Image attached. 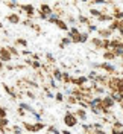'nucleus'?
I'll use <instances>...</instances> for the list:
<instances>
[{
  "label": "nucleus",
  "instance_id": "14",
  "mask_svg": "<svg viewBox=\"0 0 123 134\" xmlns=\"http://www.w3.org/2000/svg\"><path fill=\"white\" fill-rule=\"evenodd\" d=\"M18 108L25 110L26 113H31V114H32V113H35V108H33L31 104H26V102H20V104H18Z\"/></svg>",
  "mask_w": 123,
  "mask_h": 134
},
{
  "label": "nucleus",
  "instance_id": "25",
  "mask_svg": "<svg viewBox=\"0 0 123 134\" xmlns=\"http://www.w3.org/2000/svg\"><path fill=\"white\" fill-rule=\"evenodd\" d=\"M62 82L66 84V85L72 84V75H70L68 72H64V73H62Z\"/></svg>",
  "mask_w": 123,
  "mask_h": 134
},
{
  "label": "nucleus",
  "instance_id": "30",
  "mask_svg": "<svg viewBox=\"0 0 123 134\" xmlns=\"http://www.w3.org/2000/svg\"><path fill=\"white\" fill-rule=\"evenodd\" d=\"M67 23H68V25H73V26H76V25H78V18H74L73 15L67 14Z\"/></svg>",
  "mask_w": 123,
  "mask_h": 134
},
{
  "label": "nucleus",
  "instance_id": "26",
  "mask_svg": "<svg viewBox=\"0 0 123 134\" xmlns=\"http://www.w3.org/2000/svg\"><path fill=\"white\" fill-rule=\"evenodd\" d=\"M99 73L96 72V70H91L90 73L87 75V78H88V81H91V82H96V79H97Z\"/></svg>",
  "mask_w": 123,
  "mask_h": 134
},
{
  "label": "nucleus",
  "instance_id": "18",
  "mask_svg": "<svg viewBox=\"0 0 123 134\" xmlns=\"http://www.w3.org/2000/svg\"><path fill=\"white\" fill-rule=\"evenodd\" d=\"M97 21H100V23H103V21H109V23H113V21H114V17L111 15V14H102V15L97 18Z\"/></svg>",
  "mask_w": 123,
  "mask_h": 134
},
{
  "label": "nucleus",
  "instance_id": "4",
  "mask_svg": "<svg viewBox=\"0 0 123 134\" xmlns=\"http://www.w3.org/2000/svg\"><path fill=\"white\" fill-rule=\"evenodd\" d=\"M115 105V100L111 98V94H107V96H103L102 98V108H109L113 110Z\"/></svg>",
  "mask_w": 123,
  "mask_h": 134
},
{
  "label": "nucleus",
  "instance_id": "28",
  "mask_svg": "<svg viewBox=\"0 0 123 134\" xmlns=\"http://www.w3.org/2000/svg\"><path fill=\"white\" fill-rule=\"evenodd\" d=\"M46 134H61V131L58 130L56 126L49 125V126H47V130H46Z\"/></svg>",
  "mask_w": 123,
  "mask_h": 134
},
{
  "label": "nucleus",
  "instance_id": "35",
  "mask_svg": "<svg viewBox=\"0 0 123 134\" xmlns=\"http://www.w3.org/2000/svg\"><path fill=\"white\" fill-rule=\"evenodd\" d=\"M90 40V34L88 32H82L81 34V43H87Z\"/></svg>",
  "mask_w": 123,
  "mask_h": 134
},
{
  "label": "nucleus",
  "instance_id": "6",
  "mask_svg": "<svg viewBox=\"0 0 123 134\" xmlns=\"http://www.w3.org/2000/svg\"><path fill=\"white\" fill-rule=\"evenodd\" d=\"M102 110V98L100 96H94L90 100V110Z\"/></svg>",
  "mask_w": 123,
  "mask_h": 134
},
{
  "label": "nucleus",
  "instance_id": "42",
  "mask_svg": "<svg viewBox=\"0 0 123 134\" xmlns=\"http://www.w3.org/2000/svg\"><path fill=\"white\" fill-rule=\"evenodd\" d=\"M25 94L29 98V99H37V96H35V93L33 92H31V90H26L25 92Z\"/></svg>",
  "mask_w": 123,
  "mask_h": 134
},
{
  "label": "nucleus",
  "instance_id": "51",
  "mask_svg": "<svg viewBox=\"0 0 123 134\" xmlns=\"http://www.w3.org/2000/svg\"><path fill=\"white\" fill-rule=\"evenodd\" d=\"M5 67H6V70H15L14 64H5Z\"/></svg>",
  "mask_w": 123,
  "mask_h": 134
},
{
  "label": "nucleus",
  "instance_id": "9",
  "mask_svg": "<svg viewBox=\"0 0 123 134\" xmlns=\"http://www.w3.org/2000/svg\"><path fill=\"white\" fill-rule=\"evenodd\" d=\"M6 20H8L9 23H12V25H18V23L21 21V20H20V14H18V12H11V14H8Z\"/></svg>",
  "mask_w": 123,
  "mask_h": 134
},
{
  "label": "nucleus",
  "instance_id": "7",
  "mask_svg": "<svg viewBox=\"0 0 123 134\" xmlns=\"http://www.w3.org/2000/svg\"><path fill=\"white\" fill-rule=\"evenodd\" d=\"M53 14H55L58 18H62V17L67 15V11L62 8V5H61V3H56V5H55V8H53Z\"/></svg>",
  "mask_w": 123,
  "mask_h": 134
},
{
  "label": "nucleus",
  "instance_id": "16",
  "mask_svg": "<svg viewBox=\"0 0 123 134\" xmlns=\"http://www.w3.org/2000/svg\"><path fill=\"white\" fill-rule=\"evenodd\" d=\"M109 94L115 100V104H122L123 102V93L122 92H113V93H109Z\"/></svg>",
  "mask_w": 123,
  "mask_h": 134
},
{
  "label": "nucleus",
  "instance_id": "32",
  "mask_svg": "<svg viewBox=\"0 0 123 134\" xmlns=\"http://www.w3.org/2000/svg\"><path fill=\"white\" fill-rule=\"evenodd\" d=\"M5 6H8L11 9H18L20 8V5L17 3V2H5Z\"/></svg>",
  "mask_w": 123,
  "mask_h": 134
},
{
  "label": "nucleus",
  "instance_id": "31",
  "mask_svg": "<svg viewBox=\"0 0 123 134\" xmlns=\"http://www.w3.org/2000/svg\"><path fill=\"white\" fill-rule=\"evenodd\" d=\"M46 59H47V64H50V66H55V57L52 55V53H46Z\"/></svg>",
  "mask_w": 123,
  "mask_h": 134
},
{
  "label": "nucleus",
  "instance_id": "53",
  "mask_svg": "<svg viewBox=\"0 0 123 134\" xmlns=\"http://www.w3.org/2000/svg\"><path fill=\"white\" fill-rule=\"evenodd\" d=\"M94 134H107L105 130H94Z\"/></svg>",
  "mask_w": 123,
  "mask_h": 134
},
{
  "label": "nucleus",
  "instance_id": "58",
  "mask_svg": "<svg viewBox=\"0 0 123 134\" xmlns=\"http://www.w3.org/2000/svg\"><path fill=\"white\" fill-rule=\"evenodd\" d=\"M26 134H32V133H26Z\"/></svg>",
  "mask_w": 123,
  "mask_h": 134
},
{
  "label": "nucleus",
  "instance_id": "57",
  "mask_svg": "<svg viewBox=\"0 0 123 134\" xmlns=\"http://www.w3.org/2000/svg\"><path fill=\"white\" fill-rule=\"evenodd\" d=\"M120 107H122V110H123V102H122V104H120Z\"/></svg>",
  "mask_w": 123,
  "mask_h": 134
},
{
  "label": "nucleus",
  "instance_id": "43",
  "mask_svg": "<svg viewBox=\"0 0 123 134\" xmlns=\"http://www.w3.org/2000/svg\"><path fill=\"white\" fill-rule=\"evenodd\" d=\"M31 116L35 119V122H41V114H40V113H37V111H35V113H32Z\"/></svg>",
  "mask_w": 123,
  "mask_h": 134
},
{
  "label": "nucleus",
  "instance_id": "10",
  "mask_svg": "<svg viewBox=\"0 0 123 134\" xmlns=\"http://www.w3.org/2000/svg\"><path fill=\"white\" fill-rule=\"evenodd\" d=\"M74 114H76V117H78L79 120H82V122H87V119H88V114H87V111L84 108L74 110Z\"/></svg>",
  "mask_w": 123,
  "mask_h": 134
},
{
  "label": "nucleus",
  "instance_id": "19",
  "mask_svg": "<svg viewBox=\"0 0 123 134\" xmlns=\"http://www.w3.org/2000/svg\"><path fill=\"white\" fill-rule=\"evenodd\" d=\"M23 128H25L27 133H32L35 134V125H33V122H23Z\"/></svg>",
  "mask_w": 123,
  "mask_h": 134
},
{
  "label": "nucleus",
  "instance_id": "23",
  "mask_svg": "<svg viewBox=\"0 0 123 134\" xmlns=\"http://www.w3.org/2000/svg\"><path fill=\"white\" fill-rule=\"evenodd\" d=\"M43 93H44L47 98H50V99H55V94L52 93V90H50L47 85H43Z\"/></svg>",
  "mask_w": 123,
  "mask_h": 134
},
{
  "label": "nucleus",
  "instance_id": "5",
  "mask_svg": "<svg viewBox=\"0 0 123 134\" xmlns=\"http://www.w3.org/2000/svg\"><path fill=\"white\" fill-rule=\"evenodd\" d=\"M12 58H14V57L11 55V52H9L6 47H0V59H2L3 63H6V64H8Z\"/></svg>",
  "mask_w": 123,
  "mask_h": 134
},
{
  "label": "nucleus",
  "instance_id": "50",
  "mask_svg": "<svg viewBox=\"0 0 123 134\" xmlns=\"http://www.w3.org/2000/svg\"><path fill=\"white\" fill-rule=\"evenodd\" d=\"M31 58H32L33 61H40V59H41V57L38 55V53H32V57H31Z\"/></svg>",
  "mask_w": 123,
  "mask_h": 134
},
{
  "label": "nucleus",
  "instance_id": "13",
  "mask_svg": "<svg viewBox=\"0 0 123 134\" xmlns=\"http://www.w3.org/2000/svg\"><path fill=\"white\" fill-rule=\"evenodd\" d=\"M55 25H56L61 31H66V32L70 31V27H68V25H67V21L66 20H62V18H58L56 21H55Z\"/></svg>",
  "mask_w": 123,
  "mask_h": 134
},
{
  "label": "nucleus",
  "instance_id": "40",
  "mask_svg": "<svg viewBox=\"0 0 123 134\" xmlns=\"http://www.w3.org/2000/svg\"><path fill=\"white\" fill-rule=\"evenodd\" d=\"M97 31H99V27L96 25H90L88 27H87V32H88V34H90V32H97Z\"/></svg>",
  "mask_w": 123,
  "mask_h": 134
},
{
  "label": "nucleus",
  "instance_id": "38",
  "mask_svg": "<svg viewBox=\"0 0 123 134\" xmlns=\"http://www.w3.org/2000/svg\"><path fill=\"white\" fill-rule=\"evenodd\" d=\"M8 124H9L8 117H3V119H0V126H2V128H8Z\"/></svg>",
  "mask_w": 123,
  "mask_h": 134
},
{
  "label": "nucleus",
  "instance_id": "34",
  "mask_svg": "<svg viewBox=\"0 0 123 134\" xmlns=\"http://www.w3.org/2000/svg\"><path fill=\"white\" fill-rule=\"evenodd\" d=\"M55 100H56V102H64V100H66V96H64V93L58 92L56 94H55Z\"/></svg>",
  "mask_w": 123,
  "mask_h": 134
},
{
  "label": "nucleus",
  "instance_id": "48",
  "mask_svg": "<svg viewBox=\"0 0 123 134\" xmlns=\"http://www.w3.org/2000/svg\"><path fill=\"white\" fill-rule=\"evenodd\" d=\"M37 12H38V17H40L41 20H43V21H44V20H47V18H49V17L46 15V14H44V12H41V11H37Z\"/></svg>",
  "mask_w": 123,
  "mask_h": 134
},
{
  "label": "nucleus",
  "instance_id": "45",
  "mask_svg": "<svg viewBox=\"0 0 123 134\" xmlns=\"http://www.w3.org/2000/svg\"><path fill=\"white\" fill-rule=\"evenodd\" d=\"M32 29H33L37 34H41V26H40V25H35V23H33V25H32Z\"/></svg>",
  "mask_w": 123,
  "mask_h": 134
},
{
  "label": "nucleus",
  "instance_id": "1",
  "mask_svg": "<svg viewBox=\"0 0 123 134\" xmlns=\"http://www.w3.org/2000/svg\"><path fill=\"white\" fill-rule=\"evenodd\" d=\"M78 117H76V114L74 113H72V111H67L66 116H64V124H66V126H68V128H73V126L78 125Z\"/></svg>",
  "mask_w": 123,
  "mask_h": 134
},
{
  "label": "nucleus",
  "instance_id": "3",
  "mask_svg": "<svg viewBox=\"0 0 123 134\" xmlns=\"http://www.w3.org/2000/svg\"><path fill=\"white\" fill-rule=\"evenodd\" d=\"M18 11H21V12H25L26 15H27V18H31L32 20L33 17H35V8H33L32 5H27V3H25V5H20V8H18Z\"/></svg>",
  "mask_w": 123,
  "mask_h": 134
},
{
  "label": "nucleus",
  "instance_id": "55",
  "mask_svg": "<svg viewBox=\"0 0 123 134\" xmlns=\"http://www.w3.org/2000/svg\"><path fill=\"white\" fill-rule=\"evenodd\" d=\"M61 134H72V133H70V131H67V130H62V131H61Z\"/></svg>",
  "mask_w": 123,
  "mask_h": 134
},
{
  "label": "nucleus",
  "instance_id": "37",
  "mask_svg": "<svg viewBox=\"0 0 123 134\" xmlns=\"http://www.w3.org/2000/svg\"><path fill=\"white\" fill-rule=\"evenodd\" d=\"M12 134H23V128L18 125H14L12 126Z\"/></svg>",
  "mask_w": 123,
  "mask_h": 134
},
{
  "label": "nucleus",
  "instance_id": "20",
  "mask_svg": "<svg viewBox=\"0 0 123 134\" xmlns=\"http://www.w3.org/2000/svg\"><path fill=\"white\" fill-rule=\"evenodd\" d=\"M115 58H117V57H115V53L113 50H105V52H103V59H107L108 63L113 61V59H115Z\"/></svg>",
  "mask_w": 123,
  "mask_h": 134
},
{
  "label": "nucleus",
  "instance_id": "22",
  "mask_svg": "<svg viewBox=\"0 0 123 134\" xmlns=\"http://www.w3.org/2000/svg\"><path fill=\"white\" fill-rule=\"evenodd\" d=\"M6 49L11 52V55H12L14 58H18V57H20V52H18V49H17L15 46H6Z\"/></svg>",
  "mask_w": 123,
  "mask_h": 134
},
{
  "label": "nucleus",
  "instance_id": "39",
  "mask_svg": "<svg viewBox=\"0 0 123 134\" xmlns=\"http://www.w3.org/2000/svg\"><path fill=\"white\" fill-rule=\"evenodd\" d=\"M111 128H115V130H122L123 131V124L122 122H119V120H115L114 124H113V126Z\"/></svg>",
  "mask_w": 123,
  "mask_h": 134
},
{
  "label": "nucleus",
  "instance_id": "46",
  "mask_svg": "<svg viewBox=\"0 0 123 134\" xmlns=\"http://www.w3.org/2000/svg\"><path fill=\"white\" fill-rule=\"evenodd\" d=\"M21 23H23V25L25 26H31V27H32V20H31V18H26V20H23V21H21Z\"/></svg>",
  "mask_w": 123,
  "mask_h": 134
},
{
  "label": "nucleus",
  "instance_id": "17",
  "mask_svg": "<svg viewBox=\"0 0 123 134\" xmlns=\"http://www.w3.org/2000/svg\"><path fill=\"white\" fill-rule=\"evenodd\" d=\"M91 44H93L96 49H103V40H102V38H99V37L91 38Z\"/></svg>",
  "mask_w": 123,
  "mask_h": 134
},
{
  "label": "nucleus",
  "instance_id": "8",
  "mask_svg": "<svg viewBox=\"0 0 123 134\" xmlns=\"http://www.w3.org/2000/svg\"><path fill=\"white\" fill-rule=\"evenodd\" d=\"M97 34H99V38H102V40H111V38H113V32H111L108 27L99 29Z\"/></svg>",
  "mask_w": 123,
  "mask_h": 134
},
{
  "label": "nucleus",
  "instance_id": "59",
  "mask_svg": "<svg viewBox=\"0 0 123 134\" xmlns=\"http://www.w3.org/2000/svg\"><path fill=\"white\" fill-rule=\"evenodd\" d=\"M122 73H123V72H122Z\"/></svg>",
  "mask_w": 123,
  "mask_h": 134
},
{
  "label": "nucleus",
  "instance_id": "33",
  "mask_svg": "<svg viewBox=\"0 0 123 134\" xmlns=\"http://www.w3.org/2000/svg\"><path fill=\"white\" fill-rule=\"evenodd\" d=\"M79 29L76 27V26H73V27H70V31L67 32V37H72V35H79Z\"/></svg>",
  "mask_w": 123,
  "mask_h": 134
},
{
  "label": "nucleus",
  "instance_id": "44",
  "mask_svg": "<svg viewBox=\"0 0 123 134\" xmlns=\"http://www.w3.org/2000/svg\"><path fill=\"white\" fill-rule=\"evenodd\" d=\"M3 117H6V108L0 105V119H3Z\"/></svg>",
  "mask_w": 123,
  "mask_h": 134
},
{
  "label": "nucleus",
  "instance_id": "49",
  "mask_svg": "<svg viewBox=\"0 0 123 134\" xmlns=\"http://www.w3.org/2000/svg\"><path fill=\"white\" fill-rule=\"evenodd\" d=\"M21 53L26 55L27 58H31V57H32V52H31V50H27V49H23V50H21Z\"/></svg>",
  "mask_w": 123,
  "mask_h": 134
},
{
  "label": "nucleus",
  "instance_id": "2",
  "mask_svg": "<svg viewBox=\"0 0 123 134\" xmlns=\"http://www.w3.org/2000/svg\"><path fill=\"white\" fill-rule=\"evenodd\" d=\"M100 69H102L103 72H107V75H109V76L117 75V67H115L114 64H111V63H108V61L100 63Z\"/></svg>",
  "mask_w": 123,
  "mask_h": 134
},
{
  "label": "nucleus",
  "instance_id": "52",
  "mask_svg": "<svg viewBox=\"0 0 123 134\" xmlns=\"http://www.w3.org/2000/svg\"><path fill=\"white\" fill-rule=\"evenodd\" d=\"M17 114H18L20 117H23V116L26 114V111H25V110H21V108H18V111H17Z\"/></svg>",
  "mask_w": 123,
  "mask_h": 134
},
{
  "label": "nucleus",
  "instance_id": "54",
  "mask_svg": "<svg viewBox=\"0 0 123 134\" xmlns=\"http://www.w3.org/2000/svg\"><path fill=\"white\" fill-rule=\"evenodd\" d=\"M3 69H5V63L0 59V70H3Z\"/></svg>",
  "mask_w": 123,
  "mask_h": 134
},
{
  "label": "nucleus",
  "instance_id": "47",
  "mask_svg": "<svg viewBox=\"0 0 123 134\" xmlns=\"http://www.w3.org/2000/svg\"><path fill=\"white\" fill-rule=\"evenodd\" d=\"M56 20H58V17L55 15V14H52V15H50L49 18H47V21H49V23H55Z\"/></svg>",
  "mask_w": 123,
  "mask_h": 134
},
{
  "label": "nucleus",
  "instance_id": "12",
  "mask_svg": "<svg viewBox=\"0 0 123 134\" xmlns=\"http://www.w3.org/2000/svg\"><path fill=\"white\" fill-rule=\"evenodd\" d=\"M62 70L59 69V67H55L53 70H52V76L55 78V81H59V82H62Z\"/></svg>",
  "mask_w": 123,
  "mask_h": 134
},
{
  "label": "nucleus",
  "instance_id": "36",
  "mask_svg": "<svg viewBox=\"0 0 123 134\" xmlns=\"http://www.w3.org/2000/svg\"><path fill=\"white\" fill-rule=\"evenodd\" d=\"M61 44H62L64 47H67L68 44H72V40H70L68 37H62V38H61Z\"/></svg>",
  "mask_w": 123,
  "mask_h": 134
},
{
  "label": "nucleus",
  "instance_id": "11",
  "mask_svg": "<svg viewBox=\"0 0 123 134\" xmlns=\"http://www.w3.org/2000/svg\"><path fill=\"white\" fill-rule=\"evenodd\" d=\"M78 23H79V26H81V25H85L87 27H88L90 25H93L90 18H88L87 15H84V14H79V15H78Z\"/></svg>",
  "mask_w": 123,
  "mask_h": 134
},
{
  "label": "nucleus",
  "instance_id": "56",
  "mask_svg": "<svg viewBox=\"0 0 123 134\" xmlns=\"http://www.w3.org/2000/svg\"><path fill=\"white\" fill-rule=\"evenodd\" d=\"M0 29H3V23H2V20H0Z\"/></svg>",
  "mask_w": 123,
  "mask_h": 134
},
{
  "label": "nucleus",
  "instance_id": "24",
  "mask_svg": "<svg viewBox=\"0 0 123 134\" xmlns=\"http://www.w3.org/2000/svg\"><path fill=\"white\" fill-rule=\"evenodd\" d=\"M14 43H15V46H20L23 49H27V41H26L25 38H17Z\"/></svg>",
  "mask_w": 123,
  "mask_h": 134
},
{
  "label": "nucleus",
  "instance_id": "41",
  "mask_svg": "<svg viewBox=\"0 0 123 134\" xmlns=\"http://www.w3.org/2000/svg\"><path fill=\"white\" fill-rule=\"evenodd\" d=\"M103 125H105L103 122H94L93 124V128L94 130H103Z\"/></svg>",
  "mask_w": 123,
  "mask_h": 134
},
{
  "label": "nucleus",
  "instance_id": "15",
  "mask_svg": "<svg viewBox=\"0 0 123 134\" xmlns=\"http://www.w3.org/2000/svg\"><path fill=\"white\" fill-rule=\"evenodd\" d=\"M40 11L41 12H44L47 17H50L52 14H53V8H52L50 5H46V3H43V5L40 6Z\"/></svg>",
  "mask_w": 123,
  "mask_h": 134
},
{
  "label": "nucleus",
  "instance_id": "29",
  "mask_svg": "<svg viewBox=\"0 0 123 134\" xmlns=\"http://www.w3.org/2000/svg\"><path fill=\"white\" fill-rule=\"evenodd\" d=\"M33 125H35V133H38V131H41V130L47 128V125H46L44 122H33Z\"/></svg>",
  "mask_w": 123,
  "mask_h": 134
},
{
  "label": "nucleus",
  "instance_id": "27",
  "mask_svg": "<svg viewBox=\"0 0 123 134\" xmlns=\"http://www.w3.org/2000/svg\"><path fill=\"white\" fill-rule=\"evenodd\" d=\"M88 12H90L91 17H96V18H99V17L102 15V11H100V9H97V8H90V11H88Z\"/></svg>",
  "mask_w": 123,
  "mask_h": 134
},
{
  "label": "nucleus",
  "instance_id": "21",
  "mask_svg": "<svg viewBox=\"0 0 123 134\" xmlns=\"http://www.w3.org/2000/svg\"><path fill=\"white\" fill-rule=\"evenodd\" d=\"M66 100H67V105H68V107H72V105H78V104H79V99H78L76 96H73V94H72V96H67Z\"/></svg>",
  "mask_w": 123,
  "mask_h": 134
}]
</instances>
